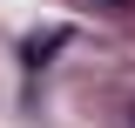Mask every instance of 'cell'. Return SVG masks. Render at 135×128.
Instances as JSON below:
<instances>
[{"mask_svg": "<svg viewBox=\"0 0 135 128\" xmlns=\"http://www.w3.org/2000/svg\"><path fill=\"white\" fill-rule=\"evenodd\" d=\"M115 7H122V0H115Z\"/></svg>", "mask_w": 135, "mask_h": 128, "instance_id": "6da1fadb", "label": "cell"}]
</instances>
